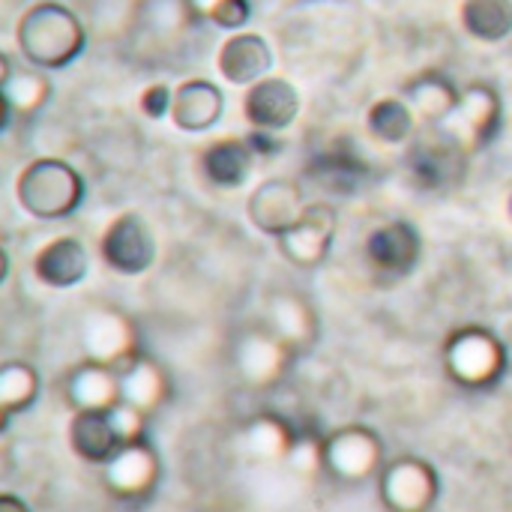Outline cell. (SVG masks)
Segmentation results:
<instances>
[{"label": "cell", "mask_w": 512, "mask_h": 512, "mask_svg": "<svg viewBox=\"0 0 512 512\" xmlns=\"http://www.w3.org/2000/svg\"><path fill=\"white\" fill-rule=\"evenodd\" d=\"M15 42L21 57L36 69L69 66L87 42L81 18L57 0H39L27 6L15 24Z\"/></svg>", "instance_id": "1"}, {"label": "cell", "mask_w": 512, "mask_h": 512, "mask_svg": "<svg viewBox=\"0 0 512 512\" xmlns=\"http://www.w3.org/2000/svg\"><path fill=\"white\" fill-rule=\"evenodd\" d=\"M15 198L33 219H66L84 201V180L66 159L39 156L18 171Z\"/></svg>", "instance_id": "2"}, {"label": "cell", "mask_w": 512, "mask_h": 512, "mask_svg": "<svg viewBox=\"0 0 512 512\" xmlns=\"http://www.w3.org/2000/svg\"><path fill=\"white\" fill-rule=\"evenodd\" d=\"M444 372L462 390H492L507 375V348L486 327H459L444 342Z\"/></svg>", "instance_id": "3"}, {"label": "cell", "mask_w": 512, "mask_h": 512, "mask_svg": "<svg viewBox=\"0 0 512 512\" xmlns=\"http://www.w3.org/2000/svg\"><path fill=\"white\" fill-rule=\"evenodd\" d=\"M384 468V441L375 429L351 423L324 438V477L339 486H360Z\"/></svg>", "instance_id": "4"}, {"label": "cell", "mask_w": 512, "mask_h": 512, "mask_svg": "<svg viewBox=\"0 0 512 512\" xmlns=\"http://www.w3.org/2000/svg\"><path fill=\"white\" fill-rule=\"evenodd\" d=\"M78 339H81L84 360L111 366L117 372L123 366H129L138 354H144L138 324L117 306H93V309H87Z\"/></svg>", "instance_id": "5"}, {"label": "cell", "mask_w": 512, "mask_h": 512, "mask_svg": "<svg viewBox=\"0 0 512 512\" xmlns=\"http://www.w3.org/2000/svg\"><path fill=\"white\" fill-rule=\"evenodd\" d=\"M501 123H504L501 93L486 81H474L462 87L453 114L438 129H444V135H450L468 156H474L498 138Z\"/></svg>", "instance_id": "6"}, {"label": "cell", "mask_w": 512, "mask_h": 512, "mask_svg": "<svg viewBox=\"0 0 512 512\" xmlns=\"http://www.w3.org/2000/svg\"><path fill=\"white\" fill-rule=\"evenodd\" d=\"M231 360L240 384H246L249 390H273L288 378L297 351L288 348L267 324H258L246 327L237 336Z\"/></svg>", "instance_id": "7"}, {"label": "cell", "mask_w": 512, "mask_h": 512, "mask_svg": "<svg viewBox=\"0 0 512 512\" xmlns=\"http://www.w3.org/2000/svg\"><path fill=\"white\" fill-rule=\"evenodd\" d=\"M405 171L414 186L426 192H444L465 177L468 153L450 135H444V129L429 126L426 132H417L408 144Z\"/></svg>", "instance_id": "8"}, {"label": "cell", "mask_w": 512, "mask_h": 512, "mask_svg": "<svg viewBox=\"0 0 512 512\" xmlns=\"http://www.w3.org/2000/svg\"><path fill=\"white\" fill-rule=\"evenodd\" d=\"M378 498L387 512H432L441 495L438 471L417 456L393 459L381 468Z\"/></svg>", "instance_id": "9"}, {"label": "cell", "mask_w": 512, "mask_h": 512, "mask_svg": "<svg viewBox=\"0 0 512 512\" xmlns=\"http://www.w3.org/2000/svg\"><path fill=\"white\" fill-rule=\"evenodd\" d=\"M99 258L117 276H141L156 264V237L144 216L120 213L99 234Z\"/></svg>", "instance_id": "10"}, {"label": "cell", "mask_w": 512, "mask_h": 512, "mask_svg": "<svg viewBox=\"0 0 512 512\" xmlns=\"http://www.w3.org/2000/svg\"><path fill=\"white\" fill-rule=\"evenodd\" d=\"M162 480V462L153 444L135 441L120 447L105 465H102V486L114 501L123 504H141L147 501Z\"/></svg>", "instance_id": "11"}, {"label": "cell", "mask_w": 512, "mask_h": 512, "mask_svg": "<svg viewBox=\"0 0 512 512\" xmlns=\"http://www.w3.org/2000/svg\"><path fill=\"white\" fill-rule=\"evenodd\" d=\"M363 258L381 279H402L417 270L423 258V237L408 219H390L375 225L363 240Z\"/></svg>", "instance_id": "12"}, {"label": "cell", "mask_w": 512, "mask_h": 512, "mask_svg": "<svg viewBox=\"0 0 512 512\" xmlns=\"http://www.w3.org/2000/svg\"><path fill=\"white\" fill-rule=\"evenodd\" d=\"M339 231V213L330 201H312L300 222L276 237V246L288 264L297 270H315L327 261Z\"/></svg>", "instance_id": "13"}, {"label": "cell", "mask_w": 512, "mask_h": 512, "mask_svg": "<svg viewBox=\"0 0 512 512\" xmlns=\"http://www.w3.org/2000/svg\"><path fill=\"white\" fill-rule=\"evenodd\" d=\"M309 204L312 201L306 198L300 180H294V177H267L246 198V216L261 234L282 237L285 231H291L300 222V216L306 213Z\"/></svg>", "instance_id": "14"}, {"label": "cell", "mask_w": 512, "mask_h": 512, "mask_svg": "<svg viewBox=\"0 0 512 512\" xmlns=\"http://www.w3.org/2000/svg\"><path fill=\"white\" fill-rule=\"evenodd\" d=\"M243 117H246L249 129L279 135L288 126H294V120L300 117V93L288 78L267 75V78L255 81L252 87H246Z\"/></svg>", "instance_id": "15"}, {"label": "cell", "mask_w": 512, "mask_h": 512, "mask_svg": "<svg viewBox=\"0 0 512 512\" xmlns=\"http://www.w3.org/2000/svg\"><path fill=\"white\" fill-rule=\"evenodd\" d=\"M216 69L228 84L252 87L273 69V48L261 33L234 30L216 51Z\"/></svg>", "instance_id": "16"}, {"label": "cell", "mask_w": 512, "mask_h": 512, "mask_svg": "<svg viewBox=\"0 0 512 512\" xmlns=\"http://www.w3.org/2000/svg\"><path fill=\"white\" fill-rule=\"evenodd\" d=\"M255 150L249 147L246 135H225L201 147L198 153V171L201 177L222 192L240 189L255 168Z\"/></svg>", "instance_id": "17"}, {"label": "cell", "mask_w": 512, "mask_h": 512, "mask_svg": "<svg viewBox=\"0 0 512 512\" xmlns=\"http://www.w3.org/2000/svg\"><path fill=\"white\" fill-rule=\"evenodd\" d=\"M63 399L75 411H111L123 402L120 372L93 360H81L63 378Z\"/></svg>", "instance_id": "18"}, {"label": "cell", "mask_w": 512, "mask_h": 512, "mask_svg": "<svg viewBox=\"0 0 512 512\" xmlns=\"http://www.w3.org/2000/svg\"><path fill=\"white\" fill-rule=\"evenodd\" d=\"M264 324L288 345L300 354H306L309 348H315L318 342V312L315 306L297 294V291H279L267 300V318Z\"/></svg>", "instance_id": "19"}, {"label": "cell", "mask_w": 512, "mask_h": 512, "mask_svg": "<svg viewBox=\"0 0 512 512\" xmlns=\"http://www.w3.org/2000/svg\"><path fill=\"white\" fill-rule=\"evenodd\" d=\"M0 99H3V129L12 117H33L51 99V81L42 69H15L9 54H0Z\"/></svg>", "instance_id": "20"}, {"label": "cell", "mask_w": 512, "mask_h": 512, "mask_svg": "<svg viewBox=\"0 0 512 512\" xmlns=\"http://www.w3.org/2000/svg\"><path fill=\"white\" fill-rule=\"evenodd\" d=\"M90 273V252L78 237H54L33 255V276L54 291L75 288Z\"/></svg>", "instance_id": "21"}, {"label": "cell", "mask_w": 512, "mask_h": 512, "mask_svg": "<svg viewBox=\"0 0 512 512\" xmlns=\"http://www.w3.org/2000/svg\"><path fill=\"white\" fill-rule=\"evenodd\" d=\"M225 114V93L207 78H186L174 87L171 123L183 132H207Z\"/></svg>", "instance_id": "22"}, {"label": "cell", "mask_w": 512, "mask_h": 512, "mask_svg": "<svg viewBox=\"0 0 512 512\" xmlns=\"http://www.w3.org/2000/svg\"><path fill=\"white\" fill-rule=\"evenodd\" d=\"M120 396L126 405L153 417L171 402V378L162 363L147 354H138L129 366L120 369Z\"/></svg>", "instance_id": "23"}, {"label": "cell", "mask_w": 512, "mask_h": 512, "mask_svg": "<svg viewBox=\"0 0 512 512\" xmlns=\"http://www.w3.org/2000/svg\"><path fill=\"white\" fill-rule=\"evenodd\" d=\"M402 96L426 126H441L453 114V108L462 96V87H456L444 72L429 69V72L408 78L402 87Z\"/></svg>", "instance_id": "24"}, {"label": "cell", "mask_w": 512, "mask_h": 512, "mask_svg": "<svg viewBox=\"0 0 512 512\" xmlns=\"http://www.w3.org/2000/svg\"><path fill=\"white\" fill-rule=\"evenodd\" d=\"M69 450L87 465H105L117 450L120 438L114 432L108 411H75L69 420Z\"/></svg>", "instance_id": "25"}, {"label": "cell", "mask_w": 512, "mask_h": 512, "mask_svg": "<svg viewBox=\"0 0 512 512\" xmlns=\"http://www.w3.org/2000/svg\"><path fill=\"white\" fill-rule=\"evenodd\" d=\"M417 120L405 96H381L366 111V132L384 147H408L417 135Z\"/></svg>", "instance_id": "26"}, {"label": "cell", "mask_w": 512, "mask_h": 512, "mask_svg": "<svg viewBox=\"0 0 512 512\" xmlns=\"http://www.w3.org/2000/svg\"><path fill=\"white\" fill-rule=\"evenodd\" d=\"M300 432L279 414L267 411L243 426V447L255 462H288Z\"/></svg>", "instance_id": "27"}, {"label": "cell", "mask_w": 512, "mask_h": 512, "mask_svg": "<svg viewBox=\"0 0 512 512\" xmlns=\"http://www.w3.org/2000/svg\"><path fill=\"white\" fill-rule=\"evenodd\" d=\"M309 180H315L324 192H354L363 177H366V162L363 156H357L351 147L345 144H333L327 150H321L312 162H309Z\"/></svg>", "instance_id": "28"}, {"label": "cell", "mask_w": 512, "mask_h": 512, "mask_svg": "<svg viewBox=\"0 0 512 512\" xmlns=\"http://www.w3.org/2000/svg\"><path fill=\"white\" fill-rule=\"evenodd\" d=\"M459 24L477 42H504L512 33V0H462Z\"/></svg>", "instance_id": "29"}, {"label": "cell", "mask_w": 512, "mask_h": 512, "mask_svg": "<svg viewBox=\"0 0 512 512\" xmlns=\"http://www.w3.org/2000/svg\"><path fill=\"white\" fill-rule=\"evenodd\" d=\"M39 396V375L30 363L24 360H9L0 369V414L3 426L15 417L24 414Z\"/></svg>", "instance_id": "30"}, {"label": "cell", "mask_w": 512, "mask_h": 512, "mask_svg": "<svg viewBox=\"0 0 512 512\" xmlns=\"http://www.w3.org/2000/svg\"><path fill=\"white\" fill-rule=\"evenodd\" d=\"M186 6L192 15L207 18L222 30H243L252 15L249 0H186Z\"/></svg>", "instance_id": "31"}, {"label": "cell", "mask_w": 512, "mask_h": 512, "mask_svg": "<svg viewBox=\"0 0 512 512\" xmlns=\"http://www.w3.org/2000/svg\"><path fill=\"white\" fill-rule=\"evenodd\" d=\"M108 414H111L114 432H117V438H120V447L147 438V423H150V417H147L144 411H138V408L126 405V402H120V405H114Z\"/></svg>", "instance_id": "32"}, {"label": "cell", "mask_w": 512, "mask_h": 512, "mask_svg": "<svg viewBox=\"0 0 512 512\" xmlns=\"http://www.w3.org/2000/svg\"><path fill=\"white\" fill-rule=\"evenodd\" d=\"M288 465L300 474V477H315V474H324V438L315 441L312 435H300L291 456H288Z\"/></svg>", "instance_id": "33"}, {"label": "cell", "mask_w": 512, "mask_h": 512, "mask_svg": "<svg viewBox=\"0 0 512 512\" xmlns=\"http://www.w3.org/2000/svg\"><path fill=\"white\" fill-rule=\"evenodd\" d=\"M138 108H141V114L150 117V120H165V117H171V108H174V87H168L165 81H156V84L144 87L141 96H138Z\"/></svg>", "instance_id": "34"}, {"label": "cell", "mask_w": 512, "mask_h": 512, "mask_svg": "<svg viewBox=\"0 0 512 512\" xmlns=\"http://www.w3.org/2000/svg\"><path fill=\"white\" fill-rule=\"evenodd\" d=\"M246 141L255 150V156H276L279 147H282V141H279L276 132H261V129H249L246 132Z\"/></svg>", "instance_id": "35"}, {"label": "cell", "mask_w": 512, "mask_h": 512, "mask_svg": "<svg viewBox=\"0 0 512 512\" xmlns=\"http://www.w3.org/2000/svg\"><path fill=\"white\" fill-rule=\"evenodd\" d=\"M0 512H30L27 504L15 495H0Z\"/></svg>", "instance_id": "36"}, {"label": "cell", "mask_w": 512, "mask_h": 512, "mask_svg": "<svg viewBox=\"0 0 512 512\" xmlns=\"http://www.w3.org/2000/svg\"><path fill=\"white\" fill-rule=\"evenodd\" d=\"M507 216H510V222H512V189H510V195H507Z\"/></svg>", "instance_id": "37"}]
</instances>
